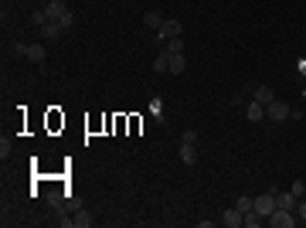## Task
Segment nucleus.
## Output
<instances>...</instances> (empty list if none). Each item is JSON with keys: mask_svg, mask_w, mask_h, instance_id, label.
I'll return each mask as SVG.
<instances>
[{"mask_svg": "<svg viewBox=\"0 0 306 228\" xmlns=\"http://www.w3.org/2000/svg\"><path fill=\"white\" fill-rule=\"evenodd\" d=\"M299 218H296V211H286V208H276L269 218H265V225H272V228H293Z\"/></svg>", "mask_w": 306, "mask_h": 228, "instance_id": "obj_1", "label": "nucleus"}, {"mask_svg": "<svg viewBox=\"0 0 306 228\" xmlns=\"http://www.w3.org/2000/svg\"><path fill=\"white\" fill-rule=\"evenodd\" d=\"M11 51L14 55H21V58H27V61H45V55H48L41 45H14Z\"/></svg>", "mask_w": 306, "mask_h": 228, "instance_id": "obj_2", "label": "nucleus"}, {"mask_svg": "<svg viewBox=\"0 0 306 228\" xmlns=\"http://www.w3.org/2000/svg\"><path fill=\"white\" fill-rule=\"evenodd\" d=\"M289 113H293V109H289L286 103H279V99H272V103L265 106V119H272V123H283V119H289Z\"/></svg>", "mask_w": 306, "mask_h": 228, "instance_id": "obj_3", "label": "nucleus"}, {"mask_svg": "<svg viewBox=\"0 0 306 228\" xmlns=\"http://www.w3.org/2000/svg\"><path fill=\"white\" fill-rule=\"evenodd\" d=\"M181 31H184V24H181V21H174V17H163V24H160L157 38H160V41H170V38H181Z\"/></svg>", "mask_w": 306, "mask_h": 228, "instance_id": "obj_4", "label": "nucleus"}, {"mask_svg": "<svg viewBox=\"0 0 306 228\" xmlns=\"http://www.w3.org/2000/svg\"><path fill=\"white\" fill-rule=\"evenodd\" d=\"M255 211H259L262 218H269L272 211H276V191H265V194H259V198H255Z\"/></svg>", "mask_w": 306, "mask_h": 228, "instance_id": "obj_5", "label": "nucleus"}, {"mask_svg": "<svg viewBox=\"0 0 306 228\" xmlns=\"http://www.w3.org/2000/svg\"><path fill=\"white\" fill-rule=\"evenodd\" d=\"M242 221H245V215L238 208H225V215H221V225L225 228H242Z\"/></svg>", "mask_w": 306, "mask_h": 228, "instance_id": "obj_6", "label": "nucleus"}, {"mask_svg": "<svg viewBox=\"0 0 306 228\" xmlns=\"http://www.w3.org/2000/svg\"><path fill=\"white\" fill-rule=\"evenodd\" d=\"M45 11H48V17H51V21H61V17L68 14V4H65V0H48Z\"/></svg>", "mask_w": 306, "mask_h": 228, "instance_id": "obj_7", "label": "nucleus"}, {"mask_svg": "<svg viewBox=\"0 0 306 228\" xmlns=\"http://www.w3.org/2000/svg\"><path fill=\"white\" fill-rule=\"evenodd\" d=\"M95 218H89V211H75V218H61V225H75V228H92Z\"/></svg>", "mask_w": 306, "mask_h": 228, "instance_id": "obj_8", "label": "nucleus"}, {"mask_svg": "<svg viewBox=\"0 0 306 228\" xmlns=\"http://www.w3.org/2000/svg\"><path fill=\"white\" fill-rule=\"evenodd\" d=\"M296 201H299V198H296L293 191H276V208H286V211H296Z\"/></svg>", "mask_w": 306, "mask_h": 228, "instance_id": "obj_9", "label": "nucleus"}, {"mask_svg": "<svg viewBox=\"0 0 306 228\" xmlns=\"http://www.w3.org/2000/svg\"><path fill=\"white\" fill-rule=\"evenodd\" d=\"M245 119H249V123H259V119H265V106L252 99V103L245 106Z\"/></svg>", "mask_w": 306, "mask_h": 228, "instance_id": "obj_10", "label": "nucleus"}, {"mask_svg": "<svg viewBox=\"0 0 306 228\" xmlns=\"http://www.w3.org/2000/svg\"><path fill=\"white\" fill-rule=\"evenodd\" d=\"M252 99H255V103H262V106H269L272 99H276V92H272L269 85H259V89L252 92Z\"/></svg>", "mask_w": 306, "mask_h": 228, "instance_id": "obj_11", "label": "nucleus"}, {"mask_svg": "<svg viewBox=\"0 0 306 228\" xmlns=\"http://www.w3.org/2000/svg\"><path fill=\"white\" fill-rule=\"evenodd\" d=\"M184 65H187V61H184V51H181V55H170V61H167V72L181 75V72H184Z\"/></svg>", "mask_w": 306, "mask_h": 228, "instance_id": "obj_12", "label": "nucleus"}, {"mask_svg": "<svg viewBox=\"0 0 306 228\" xmlns=\"http://www.w3.org/2000/svg\"><path fill=\"white\" fill-rule=\"evenodd\" d=\"M143 24H147V27H157V31H160V24H163V14H160V11H147V14H143Z\"/></svg>", "mask_w": 306, "mask_h": 228, "instance_id": "obj_13", "label": "nucleus"}, {"mask_svg": "<svg viewBox=\"0 0 306 228\" xmlns=\"http://www.w3.org/2000/svg\"><path fill=\"white\" fill-rule=\"evenodd\" d=\"M41 35H45V38H61L65 31H61V24H58V21H48L45 27H41Z\"/></svg>", "mask_w": 306, "mask_h": 228, "instance_id": "obj_14", "label": "nucleus"}, {"mask_svg": "<svg viewBox=\"0 0 306 228\" xmlns=\"http://www.w3.org/2000/svg\"><path fill=\"white\" fill-rule=\"evenodd\" d=\"M181 160H184V164H194V160H197V150H194V143H181Z\"/></svg>", "mask_w": 306, "mask_h": 228, "instance_id": "obj_15", "label": "nucleus"}, {"mask_svg": "<svg viewBox=\"0 0 306 228\" xmlns=\"http://www.w3.org/2000/svg\"><path fill=\"white\" fill-rule=\"evenodd\" d=\"M235 208L242 211V215H249V211H255V198H238Z\"/></svg>", "mask_w": 306, "mask_h": 228, "instance_id": "obj_16", "label": "nucleus"}, {"mask_svg": "<svg viewBox=\"0 0 306 228\" xmlns=\"http://www.w3.org/2000/svg\"><path fill=\"white\" fill-rule=\"evenodd\" d=\"M167 61H170V51H160L153 58V72H167Z\"/></svg>", "mask_w": 306, "mask_h": 228, "instance_id": "obj_17", "label": "nucleus"}, {"mask_svg": "<svg viewBox=\"0 0 306 228\" xmlns=\"http://www.w3.org/2000/svg\"><path fill=\"white\" fill-rule=\"evenodd\" d=\"M262 221H265V218H262L259 211H249V215H245V221H242V225H245V228H259Z\"/></svg>", "mask_w": 306, "mask_h": 228, "instance_id": "obj_18", "label": "nucleus"}, {"mask_svg": "<svg viewBox=\"0 0 306 228\" xmlns=\"http://www.w3.org/2000/svg\"><path fill=\"white\" fill-rule=\"evenodd\" d=\"M48 21H51V17H48V11H34L31 14V24H34V27H45Z\"/></svg>", "mask_w": 306, "mask_h": 228, "instance_id": "obj_19", "label": "nucleus"}, {"mask_svg": "<svg viewBox=\"0 0 306 228\" xmlns=\"http://www.w3.org/2000/svg\"><path fill=\"white\" fill-rule=\"evenodd\" d=\"M163 51H170V55H181V51H184V41H181V38H170Z\"/></svg>", "mask_w": 306, "mask_h": 228, "instance_id": "obj_20", "label": "nucleus"}, {"mask_svg": "<svg viewBox=\"0 0 306 228\" xmlns=\"http://www.w3.org/2000/svg\"><path fill=\"white\" fill-rule=\"evenodd\" d=\"M58 24H61V31H65V35H68V31H72V27H75V14L68 11L65 17H61V21H58Z\"/></svg>", "mask_w": 306, "mask_h": 228, "instance_id": "obj_21", "label": "nucleus"}, {"mask_svg": "<svg viewBox=\"0 0 306 228\" xmlns=\"http://www.w3.org/2000/svg\"><path fill=\"white\" fill-rule=\"evenodd\" d=\"M296 218H299V221H306V198H299V201H296Z\"/></svg>", "mask_w": 306, "mask_h": 228, "instance_id": "obj_22", "label": "nucleus"}, {"mask_svg": "<svg viewBox=\"0 0 306 228\" xmlns=\"http://www.w3.org/2000/svg\"><path fill=\"white\" fill-rule=\"evenodd\" d=\"M181 143H197V129H184Z\"/></svg>", "mask_w": 306, "mask_h": 228, "instance_id": "obj_23", "label": "nucleus"}, {"mask_svg": "<svg viewBox=\"0 0 306 228\" xmlns=\"http://www.w3.org/2000/svg\"><path fill=\"white\" fill-rule=\"evenodd\" d=\"M289 191H293L296 198H303V194H306V184L303 181H293V187H289Z\"/></svg>", "mask_w": 306, "mask_h": 228, "instance_id": "obj_24", "label": "nucleus"}, {"mask_svg": "<svg viewBox=\"0 0 306 228\" xmlns=\"http://www.w3.org/2000/svg\"><path fill=\"white\" fill-rule=\"evenodd\" d=\"M7 153H11V140H7V137H4V140H0V157H4V160H7Z\"/></svg>", "mask_w": 306, "mask_h": 228, "instance_id": "obj_25", "label": "nucleus"}, {"mask_svg": "<svg viewBox=\"0 0 306 228\" xmlns=\"http://www.w3.org/2000/svg\"><path fill=\"white\" fill-rule=\"evenodd\" d=\"M150 109H153V116H157V119H163V109H160V99H153V103H150Z\"/></svg>", "mask_w": 306, "mask_h": 228, "instance_id": "obj_26", "label": "nucleus"}, {"mask_svg": "<svg viewBox=\"0 0 306 228\" xmlns=\"http://www.w3.org/2000/svg\"><path fill=\"white\" fill-rule=\"evenodd\" d=\"M303 198H306V194H303Z\"/></svg>", "mask_w": 306, "mask_h": 228, "instance_id": "obj_27", "label": "nucleus"}]
</instances>
